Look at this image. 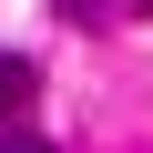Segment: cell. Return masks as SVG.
Masks as SVG:
<instances>
[{"instance_id":"obj_1","label":"cell","mask_w":153,"mask_h":153,"mask_svg":"<svg viewBox=\"0 0 153 153\" xmlns=\"http://www.w3.org/2000/svg\"><path fill=\"white\" fill-rule=\"evenodd\" d=\"M31 92H41V82H31V61H21V51H0V112H21Z\"/></svg>"},{"instance_id":"obj_2","label":"cell","mask_w":153,"mask_h":153,"mask_svg":"<svg viewBox=\"0 0 153 153\" xmlns=\"http://www.w3.org/2000/svg\"><path fill=\"white\" fill-rule=\"evenodd\" d=\"M0 153H51L41 133H21V123H0Z\"/></svg>"}]
</instances>
